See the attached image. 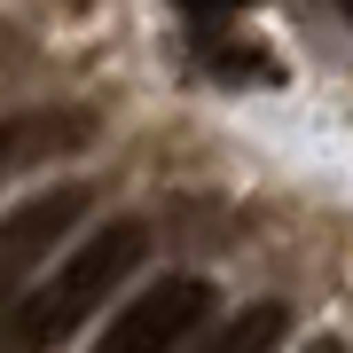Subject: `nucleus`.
Here are the masks:
<instances>
[{
    "label": "nucleus",
    "mask_w": 353,
    "mask_h": 353,
    "mask_svg": "<svg viewBox=\"0 0 353 353\" xmlns=\"http://www.w3.org/2000/svg\"><path fill=\"white\" fill-rule=\"evenodd\" d=\"M87 212V189H48V196H32V204H16L8 220H0V299H16L24 290V267L48 252L63 228Z\"/></svg>",
    "instance_id": "obj_3"
},
{
    "label": "nucleus",
    "mask_w": 353,
    "mask_h": 353,
    "mask_svg": "<svg viewBox=\"0 0 353 353\" xmlns=\"http://www.w3.org/2000/svg\"><path fill=\"white\" fill-rule=\"evenodd\" d=\"M212 314V283L204 275H157L134 306H118L94 353H181Z\"/></svg>",
    "instance_id": "obj_2"
},
{
    "label": "nucleus",
    "mask_w": 353,
    "mask_h": 353,
    "mask_svg": "<svg viewBox=\"0 0 353 353\" xmlns=\"http://www.w3.org/2000/svg\"><path fill=\"white\" fill-rule=\"evenodd\" d=\"M212 71H228V79H275V55H259V48H212Z\"/></svg>",
    "instance_id": "obj_5"
},
{
    "label": "nucleus",
    "mask_w": 353,
    "mask_h": 353,
    "mask_svg": "<svg viewBox=\"0 0 353 353\" xmlns=\"http://www.w3.org/2000/svg\"><path fill=\"white\" fill-rule=\"evenodd\" d=\"M306 353H345V345H338V338H314V345H306Z\"/></svg>",
    "instance_id": "obj_7"
},
{
    "label": "nucleus",
    "mask_w": 353,
    "mask_h": 353,
    "mask_svg": "<svg viewBox=\"0 0 353 353\" xmlns=\"http://www.w3.org/2000/svg\"><path fill=\"white\" fill-rule=\"evenodd\" d=\"M338 8H345V24H353V0H338Z\"/></svg>",
    "instance_id": "obj_8"
},
{
    "label": "nucleus",
    "mask_w": 353,
    "mask_h": 353,
    "mask_svg": "<svg viewBox=\"0 0 353 353\" xmlns=\"http://www.w3.org/2000/svg\"><path fill=\"white\" fill-rule=\"evenodd\" d=\"M181 8H189V16H204V24H220V16H236L243 0H181Z\"/></svg>",
    "instance_id": "obj_6"
},
{
    "label": "nucleus",
    "mask_w": 353,
    "mask_h": 353,
    "mask_svg": "<svg viewBox=\"0 0 353 353\" xmlns=\"http://www.w3.org/2000/svg\"><path fill=\"white\" fill-rule=\"evenodd\" d=\"M283 330H290V314H283L275 299H267V306H243L236 322L204 330V338H196L189 353H275V338H283Z\"/></svg>",
    "instance_id": "obj_4"
},
{
    "label": "nucleus",
    "mask_w": 353,
    "mask_h": 353,
    "mask_svg": "<svg viewBox=\"0 0 353 353\" xmlns=\"http://www.w3.org/2000/svg\"><path fill=\"white\" fill-rule=\"evenodd\" d=\"M141 252H150V228H141V220L94 228L63 267H48V275L24 283L16 299H0V353H55V345H63L71 330L141 267Z\"/></svg>",
    "instance_id": "obj_1"
}]
</instances>
